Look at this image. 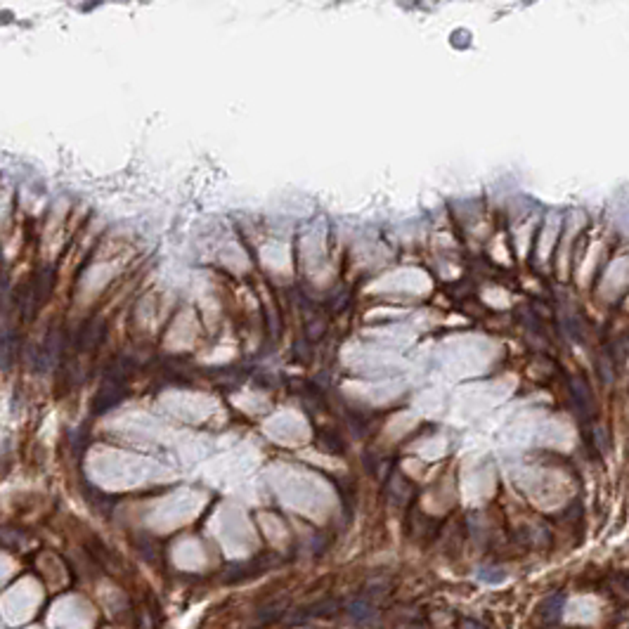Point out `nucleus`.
<instances>
[{"mask_svg": "<svg viewBox=\"0 0 629 629\" xmlns=\"http://www.w3.org/2000/svg\"><path fill=\"white\" fill-rule=\"evenodd\" d=\"M60 350H62L60 331L55 329V327H50V331H48V334H45L43 345H40V348L36 350V357H33V369L40 372V374L48 372V367H50V364L55 362V360H57Z\"/></svg>", "mask_w": 629, "mask_h": 629, "instance_id": "obj_2", "label": "nucleus"}, {"mask_svg": "<svg viewBox=\"0 0 629 629\" xmlns=\"http://www.w3.org/2000/svg\"><path fill=\"white\" fill-rule=\"evenodd\" d=\"M345 611H348V615H350V618L355 620V622H369V620H374V608H372L369 601H364V599L350 601Z\"/></svg>", "mask_w": 629, "mask_h": 629, "instance_id": "obj_6", "label": "nucleus"}, {"mask_svg": "<svg viewBox=\"0 0 629 629\" xmlns=\"http://www.w3.org/2000/svg\"><path fill=\"white\" fill-rule=\"evenodd\" d=\"M8 289H10L8 279H5V274H0V306H3V303H5V296H8Z\"/></svg>", "mask_w": 629, "mask_h": 629, "instance_id": "obj_10", "label": "nucleus"}, {"mask_svg": "<svg viewBox=\"0 0 629 629\" xmlns=\"http://www.w3.org/2000/svg\"><path fill=\"white\" fill-rule=\"evenodd\" d=\"M570 393H572V407L577 409L579 419H586V416L591 414V391L589 386H586V381L579 377H572Z\"/></svg>", "mask_w": 629, "mask_h": 629, "instance_id": "obj_4", "label": "nucleus"}, {"mask_svg": "<svg viewBox=\"0 0 629 629\" xmlns=\"http://www.w3.org/2000/svg\"><path fill=\"white\" fill-rule=\"evenodd\" d=\"M126 367L118 362L114 369L107 372V379H104L102 388L97 391L95 400H93V412L95 414H104L109 412L111 407H116L118 402L126 398Z\"/></svg>", "mask_w": 629, "mask_h": 629, "instance_id": "obj_1", "label": "nucleus"}, {"mask_svg": "<svg viewBox=\"0 0 629 629\" xmlns=\"http://www.w3.org/2000/svg\"><path fill=\"white\" fill-rule=\"evenodd\" d=\"M478 579H483V582H490V584H497V582H504L506 572L499 570V568H480L478 570Z\"/></svg>", "mask_w": 629, "mask_h": 629, "instance_id": "obj_9", "label": "nucleus"}, {"mask_svg": "<svg viewBox=\"0 0 629 629\" xmlns=\"http://www.w3.org/2000/svg\"><path fill=\"white\" fill-rule=\"evenodd\" d=\"M104 334H107V324H104V320H88L79 331L76 345H79L81 350H95L97 345L104 341Z\"/></svg>", "mask_w": 629, "mask_h": 629, "instance_id": "obj_3", "label": "nucleus"}, {"mask_svg": "<svg viewBox=\"0 0 629 629\" xmlns=\"http://www.w3.org/2000/svg\"><path fill=\"white\" fill-rule=\"evenodd\" d=\"M15 357H17V334L12 329H5L3 334H0V367L8 369Z\"/></svg>", "mask_w": 629, "mask_h": 629, "instance_id": "obj_5", "label": "nucleus"}, {"mask_svg": "<svg viewBox=\"0 0 629 629\" xmlns=\"http://www.w3.org/2000/svg\"><path fill=\"white\" fill-rule=\"evenodd\" d=\"M599 377L603 384H613L615 379V364H613V357L608 355H601L599 357Z\"/></svg>", "mask_w": 629, "mask_h": 629, "instance_id": "obj_8", "label": "nucleus"}, {"mask_svg": "<svg viewBox=\"0 0 629 629\" xmlns=\"http://www.w3.org/2000/svg\"><path fill=\"white\" fill-rule=\"evenodd\" d=\"M561 606H563L561 596H551L537 608V615H540L544 622H554V620H558V615H561Z\"/></svg>", "mask_w": 629, "mask_h": 629, "instance_id": "obj_7", "label": "nucleus"}]
</instances>
